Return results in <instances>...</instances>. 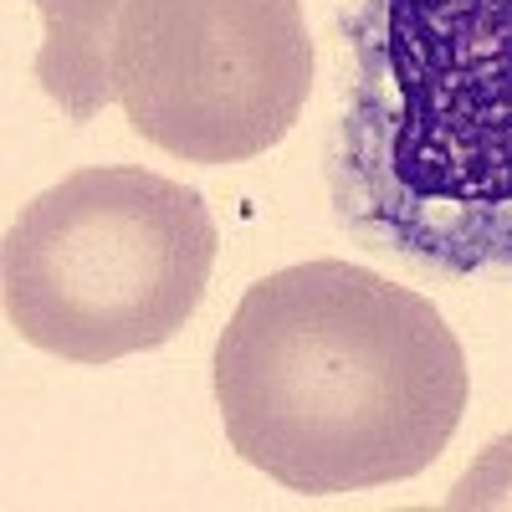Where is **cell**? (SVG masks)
I'll use <instances>...</instances> for the list:
<instances>
[{
	"instance_id": "obj_5",
	"label": "cell",
	"mask_w": 512,
	"mask_h": 512,
	"mask_svg": "<svg viewBox=\"0 0 512 512\" xmlns=\"http://www.w3.org/2000/svg\"><path fill=\"white\" fill-rule=\"evenodd\" d=\"M41 11L36 82L72 123L98 118L113 98V41L128 0H31Z\"/></svg>"
},
{
	"instance_id": "obj_4",
	"label": "cell",
	"mask_w": 512,
	"mask_h": 512,
	"mask_svg": "<svg viewBox=\"0 0 512 512\" xmlns=\"http://www.w3.org/2000/svg\"><path fill=\"white\" fill-rule=\"evenodd\" d=\"M313 93L303 0H128L113 98L134 134L185 164L277 149Z\"/></svg>"
},
{
	"instance_id": "obj_2",
	"label": "cell",
	"mask_w": 512,
	"mask_h": 512,
	"mask_svg": "<svg viewBox=\"0 0 512 512\" xmlns=\"http://www.w3.org/2000/svg\"><path fill=\"white\" fill-rule=\"evenodd\" d=\"M328 180L338 221L410 262L512 277V0H369Z\"/></svg>"
},
{
	"instance_id": "obj_3",
	"label": "cell",
	"mask_w": 512,
	"mask_h": 512,
	"mask_svg": "<svg viewBox=\"0 0 512 512\" xmlns=\"http://www.w3.org/2000/svg\"><path fill=\"white\" fill-rule=\"evenodd\" d=\"M221 231L200 190L139 164L77 169L0 241V303L31 349L113 364L169 344L200 308Z\"/></svg>"
},
{
	"instance_id": "obj_1",
	"label": "cell",
	"mask_w": 512,
	"mask_h": 512,
	"mask_svg": "<svg viewBox=\"0 0 512 512\" xmlns=\"http://www.w3.org/2000/svg\"><path fill=\"white\" fill-rule=\"evenodd\" d=\"M466 395V354L431 297L338 256L251 282L216 338L231 451L303 497L420 477Z\"/></svg>"
},
{
	"instance_id": "obj_6",
	"label": "cell",
	"mask_w": 512,
	"mask_h": 512,
	"mask_svg": "<svg viewBox=\"0 0 512 512\" xmlns=\"http://www.w3.org/2000/svg\"><path fill=\"white\" fill-rule=\"evenodd\" d=\"M451 512H512V431L497 436L446 497Z\"/></svg>"
}]
</instances>
